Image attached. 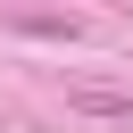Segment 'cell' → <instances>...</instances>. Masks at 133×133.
<instances>
[{"label":"cell","mask_w":133,"mask_h":133,"mask_svg":"<svg viewBox=\"0 0 133 133\" xmlns=\"http://www.w3.org/2000/svg\"><path fill=\"white\" fill-rule=\"evenodd\" d=\"M75 108H91V116H133L125 91H75Z\"/></svg>","instance_id":"6da1fadb"}]
</instances>
